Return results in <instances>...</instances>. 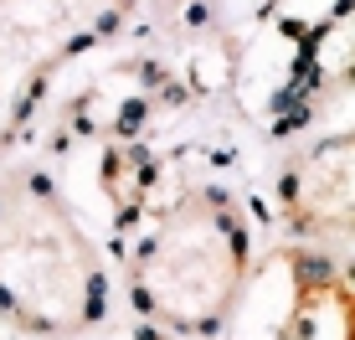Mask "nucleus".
<instances>
[{
  "mask_svg": "<svg viewBox=\"0 0 355 340\" xmlns=\"http://www.w3.org/2000/svg\"><path fill=\"white\" fill-rule=\"evenodd\" d=\"M103 299L98 248L46 176H0V309L31 335H83L98 325Z\"/></svg>",
  "mask_w": 355,
  "mask_h": 340,
  "instance_id": "1",
  "label": "nucleus"
},
{
  "mask_svg": "<svg viewBox=\"0 0 355 340\" xmlns=\"http://www.w3.org/2000/svg\"><path fill=\"white\" fill-rule=\"evenodd\" d=\"M252 273V237L216 191H186L129 263V294L170 335H216Z\"/></svg>",
  "mask_w": 355,
  "mask_h": 340,
  "instance_id": "2",
  "label": "nucleus"
},
{
  "mask_svg": "<svg viewBox=\"0 0 355 340\" xmlns=\"http://www.w3.org/2000/svg\"><path fill=\"white\" fill-rule=\"evenodd\" d=\"M134 0H0V155L31 124L57 67L108 42Z\"/></svg>",
  "mask_w": 355,
  "mask_h": 340,
  "instance_id": "3",
  "label": "nucleus"
},
{
  "mask_svg": "<svg viewBox=\"0 0 355 340\" xmlns=\"http://www.w3.org/2000/svg\"><path fill=\"white\" fill-rule=\"evenodd\" d=\"M278 206H284V227L293 237L309 242H350L355 222V135H324L320 144L288 160L278 180Z\"/></svg>",
  "mask_w": 355,
  "mask_h": 340,
  "instance_id": "4",
  "label": "nucleus"
},
{
  "mask_svg": "<svg viewBox=\"0 0 355 340\" xmlns=\"http://www.w3.org/2000/svg\"><path fill=\"white\" fill-rule=\"evenodd\" d=\"M355 325V294L345 273H329L324 263L299 273V294L284 320V335H350Z\"/></svg>",
  "mask_w": 355,
  "mask_h": 340,
  "instance_id": "5",
  "label": "nucleus"
},
{
  "mask_svg": "<svg viewBox=\"0 0 355 340\" xmlns=\"http://www.w3.org/2000/svg\"><path fill=\"white\" fill-rule=\"evenodd\" d=\"M155 176H160V165H155L144 150H134V144H124V139L108 144V155H103V191H108V201H114V222L119 227L144 212Z\"/></svg>",
  "mask_w": 355,
  "mask_h": 340,
  "instance_id": "6",
  "label": "nucleus"
},
{
  "mask_svg": "<svg viewBox=\"0 0 355 340\" xmlns=\"http://www.w3.org/2000/svg\"><path fill=\"white\" fill-rule=\"evenodd\" d=\"M155 6L165 10V16H191V10H201V6H211V0H155Z\"/></svg>",
  "mask_w": 355,
  "mask_h": 340,
  "instance_id": "7",
  "label": "nucleus"
}]
</instances>
